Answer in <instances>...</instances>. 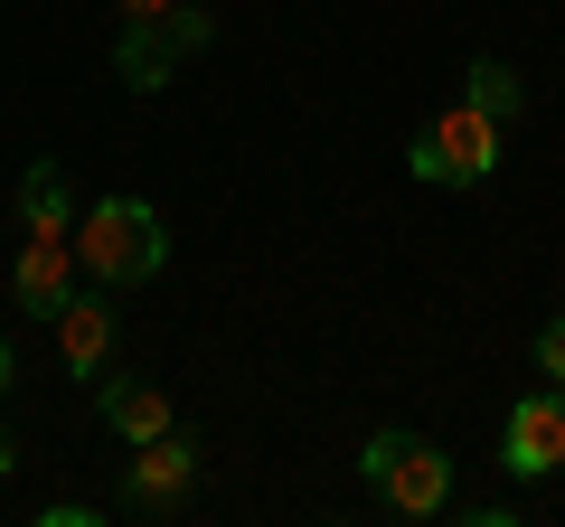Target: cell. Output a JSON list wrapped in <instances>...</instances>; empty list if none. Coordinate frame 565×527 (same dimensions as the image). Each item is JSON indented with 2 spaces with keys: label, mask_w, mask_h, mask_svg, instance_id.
<instances>
[{
  "label": "cell",
  "mask_w": 565,
  "mask_h": 527,
  "mask_svg": "<svg viewBox=\"0 0 565 527\" xmlns=\"http://www.w3.org/2000/svg\"><path fill=\"white\" fill-rule=\"evenodd\" d=\"M76 264L95 273L104 292H132V283H151L170 264V236H161V207L151 198H132V189H114V198H95L76 217Z\"/></svg>",
  "instance_id": "1"
},
{
  "label": "cell",
  "mask_w": 565,
  "mask_h": 527,
  "mask_svg": "<svg viewBox=\"0 0 565 527\" xmlns=\"http://www.w3.org/2000/svg\"><path fill=\"white\" fill-rule=\"evenodd\" d=\"M359 471H367V490H377L386 518H444V508H452V452L424 443V433H405V424L367 433Z\"/></svg>",
  "instance_id": "2"
},
{
  "label": "cell",
  "mask_w": 565,
  "mask_h": 527,
  "mask_svg": "<svg viewBox=\"0 0 565 527\" xmlns=\"http://www.w3.org/2000/svg\"><path fill=\"white\" fill-rule=\"evenodd\" d=\"M405 170H415L424 189H481L490 170H500V122H490L481 104H444V114L405 142Z\"/></svg>",
  "instance_id": "3"
},
{
  "label": "cell",
  "mask_w": 565,
  "mask_h": 527,
  "mask_svg": "<svg viewBox=\"0 0 565 527\" xmlns=\"http://www.w3.org/2000/svg\"><path fill=\"white\" fill-rule=\"evenodd\" d=\"M217 39V20H207V10H170V20H122L114 29V76L132 85V95H161L170 76H180V57H199V47Z\"/></svg>",
  "instance_id": "4"
},
{
  "label": "cell",
  "mask_w": 565,
  "mask_h": 527,
  "mask_svg": "<svg viewBox=\"0 0 565 527\" xmlns=\"http://www.w3.org/2000/svg\"><path fill=\"white\" fill-rule=\"evenodd\" d=\"M189 490H199V443H180V424L132 443V462H122V508L132 518H180Z\"/></svg>",
  "instance_id": "5"
},
{
  "label": "cell",
  "mask_w": 565,
  "mask_h": 527,
  "mask_svg": "<svg viewBox=\"0 0 565 527\" xmlns=\"http://www.w3.org/2000/svg\"><path fill=\"white\" fill-rule=\"evenodd\" d=\"M565 462V386H537V396H519L500 424V471L509 481H546V471Z\"/></svg>",
  "instance_id": "6"
},
{
  "label": "cell",
  "mask_w": 565,
  "mask_h": 527,
  "mask_svg": "<svg viewBox=\"0 0 565 527\" xmlns=\"http://www.w3.org/2000/svg\"><path fill=\"white\" fill-rule=\"evenodd\" d=\"M76 236H29L20 245V264H10V292H20V311L29 321H57L66 311V292H76Z\"/></svg>",
  "instance_id": "7"
},
{
  "label": "cell",
  "mask_w": 565,
  "mask_h": 527,
  "mask_svg": "<svg viewBox=\"0 0 565 527\" xmlns=\"http://www.w3.org/2000/svg\"><path fill=\"white\" fill-rule=\"evenodd\" d=\"M47 330H57L66 377H85V386H95L104 367H114V302H104V283H95V292H66V311H57Z\"/></svg>",
  "instance_id": "8"
},
{
  "label": "cell",
  "mask_w": 565,
  "mask_h": 527,
  "mask_svg": "<svg viewBox=\"0 0 565 527\" xmlns=\"http://www.w3.org/2000/svg\"><path fill=\"white\" fill-rule=\"evenodd\" d=\"M95 415H104V433H122V443H151V433L180 424L170 386H151V377H95Z\"/></svg>",
  "instance_id": "9"
},
{
  "label": "cell",
  "mask_w": 565,
  "mask_h": 527,
  "mask_svg": "<svg viewBox=\"0 0 565 527\" xmlns=\"http://www.w3.org/2000/svg\"><path fill=\"white\" fill-rule=\"evenodd\" d=\"M20 226H29V236H76V180H66V161H29Z\"/></svg>",
  "instance_id": "10"
},
{
  "label": "cell",
  "mask_w": 565,
  "mask_h": 527,
  "mask_svg": "<svg viewBox=\"0 0 565 527\" xmlns=\"http://www.w3.org/2000/svg\"><path fill=\"white\" fill-rule=\"evenodd\" d=\"M462 104H481V114L509 132V122L527 114V85H519V66H500V57H471V66H462Z\"/></svg>",
  "instance_id": "11"
},
{
  "label": "cell",
  "mask_w": 565,
  "mask_h": 527,
  "mask_svg": "<svg viewBox=\"0 0 565 527\" xmlns=\"http://www.w3.org/2000/svg\"><path fill=\"white\" fill-rule=\"evenodd\" d=\"M537 377L565 386V321H537Z\"/></svg>",
  "instance_id": "12"
},
{
  "label": "cell",
  "mask_w": 565,
  "mask_h": 527,
  "mask_svg": "<svg viewBox=\"0 0 565 527\" xmlns=\"http://www.w3.org/2000/svg\"><path fill=\"white\" fill-rule=\"evenodd\" d=\"M95 518H104V508H85V499H47L39 508V527H95Z\"/></svg>",
  "instance_id": "13"
},
{
  "label": "cell",
  "mask_w": 565,
  "mask_h": 527,
  "mask_svg": "<svg viewBox=\"0 0 565 527\" xmlns=\"http://www.w3.org/2000/svg\"><path fill=\"white\" fill-rule=\"evenodd\" d=\"M122 20H170V10H180V0H114Z\"/></svg>",
  "instance_id": "14"
},
{
  "label": "cell",
  "mask_w": 565,
  "mask_h": 527,
  "mask_svg": "<svg viewBox=\"0 0 565 527\" xmlns=\"http://www.w3.org/2000/svg\"><path fill=\"white\" fill-rule=\"evenodd\" d=\"M10 471H20V443H10V424H0V481H10Z\"/></svg>",
  "instance_id": "15"
},
{
  "label": "cell",
  "mask_w": 565,
  "mask_h": 527,
  "mask_svg": "<svg viewBox=\"0 0 565 527\" xmlns=\"http://www.w3.org/2000/svg\"><path fill=\"white\" fill-rule=\"evenodd\" d=\"M0 396H10V340H0Z\"/></svg>",
  "instance_id": "16"
}]
</instances>
